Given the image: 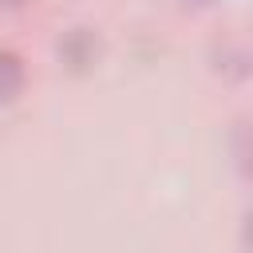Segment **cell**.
<instances>
[{
  "mask_svg": "<svg viewBox=\"0 0 253 253\" xmlns=\"http://www.w3.org/2000/svg\"><path fill=\"white\" fill-rule=\"evenodd\" d=\"M24 87V59L16 51H0V103H12Z\"/></svg>",
  "mask_w": 253,
  "mask_h": 253,
  "instance_id": "6da1fadb",
  "label": "cell"
}]
</instances>
